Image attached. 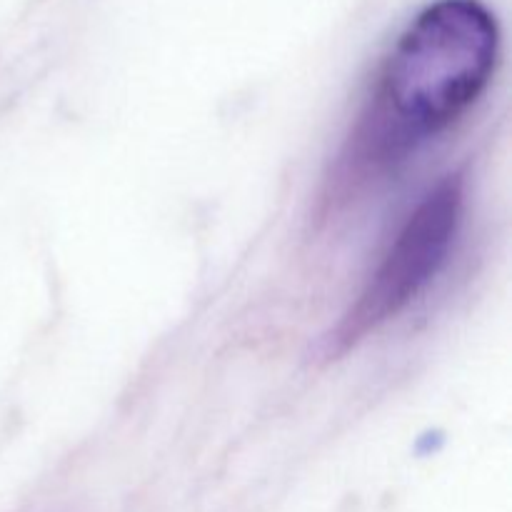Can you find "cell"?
Returning a JSON list of instances; mask_svg holds the SVG:
<instances>
[{
  "mask_svg": "<svg viewBox=\"0 0 512 512\" xmlns=\"http://www.w3.org/2000/svg\"><path fill=\"white\" fill-rule=\"evenodd\" d=\"M500 50L498 20L480 0H435L395 40L330 178L328 203L398 168L483 95Z\"/></svg>",
  "mask_w": 512,
  "mask_h": 512,
  "instance_id": "obj_1",
  "label": "cell"
},
{
  "mask_svg": "<svg viewBox=\"0 0 512 512\" xmlns=\"http://www.w3.org/2000/svg\"><path fill=\"white\" fill-rule=\"evenodd\" d=\"M463 215V183L445 178L408 215L378 270L328 338L340 353L403 313L448 263Z\"/></svg>",
  "mask_w": 512,
  "mask_h": 512,
  "instance_id": "obj_2",
  "label": "cell"
}]
</instances>
